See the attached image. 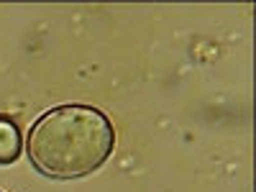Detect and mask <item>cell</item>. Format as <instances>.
Instances as JSON below:
<instances>
[{
  "mask_svg": "<svg viewBox=\"0 0 256 192\" xmlns=\"http://www.w3.org/2000/svg\"><path fill=\"white\" fill-rule=\"evenodd\" d=\"M20 148H24V141H20V131L18 126L0 116V166H8L20 156Z\"/></svg>",
  "mask_w": 256,
  "mask_h": 192,
  "instance_id": "7a4b0ae2",
  "label": "cell"
},
{
  "mask_svg": "<svg viewBox=\"0 0 256 192\" xmlns=\"http://www.w3.org/2000/svg\"><path fill=\"white\" fill-rule=\"evenodd\" d=\"M24 148L38 174L59 182L80 180L113 156L116 126L95 105L62 102L34 120Z\"/></svg>",
  "mask_w": 256,
  "mask_h": 192,
  "instance_id": "6da1fadb",
  "label": "cell"
}]
</instances>
